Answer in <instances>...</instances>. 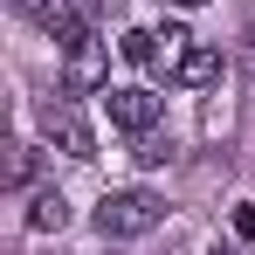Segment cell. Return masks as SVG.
Here are the masks:
<instances>
[{"instance_id":"cell-1","label":"cell","mask_w":255,"mask_h":255,"mask_svg":"<svg viewBox=\"0 0 255 255\" xmlns=\"http://www.w3.org/2000/svg\"><path fill=\"white\" fill-rule=\"evenodd\" d=\"M159 221H166V200H159V193H145V186H118V193H104V200H97V228H104L111 242L152 235Z\"/></svg>"},{"instance_id":"cell-2","label":"cell","mask_w":255,"mask_h":255,"mask_svg":"<svg viewBox=\"0 0 255 255\" xmlns=\"http://www.w3.org/2000/svg\"><path fill=\"white\" fill-rule=\"evenodd\" d=\"M42 131H48V145H62L69 159H97V138H90V125H83V111L69 104V97H48L42 111Z\"/></svg>"},{"instance_id":"cell-3","label":"cell","mask_w":255,"mask_h":255,"mask_svg":"<svg viewBox=\"0 0 255 255\" xmlns=\"http://www.w3.org/2000/svg\"><path fill=\"white\" fill-rule=\"evenodd\" d=\"M104 118L131 138H145V131L159 125V97L152 90H104Z\"/></svg>"},{"instance_id":"cell-4","label":"cell","mask_w":255,"mask_h":255,"mask_svg":"<svg viewBox=\"0 0 255 255\" xmlns=\"http://www.w3.org/2000/svg\"><path fill=\"white\" fill-rule=\"evenodd\" d=\"M35 21H42V35H48V42H62V48L90 42V14L76 7V0H48L42 14H35Z\"/></svg>"},{"instance_id":"cell-5","label":"cell","mask_w":255,"mask_h":255,"mask_svg":"<svg viewBox=\"0 0 255 255\" xmlns=\"http://www.w3.org/2000/svg\"><path fill=\"white\" fill-rule=\"evenodd\" d=\"M62 76H69V90H111V83H104V42H97V35H90V42H76Z\"/></svg>"},{"instance_id":"cell-6","label":"cell","mask_w":255,"mask_h":255,"mask_svg":"<svg viewBox=\"0 0 255 255\" xmlns=\"http://www.w3.org/2000/svg\"><path fill=\"white\" fill-rule=\"evenodd\" d=\"M172 83H186V90L221 83V55H214V48H186V55H179V69H172Z\"/></svg>"},{"instance_id":"cell-7","label":"cell","mask_w":255,"mask_h":255,"mask_svg":"<svg viewBox=\"0 0 255 255\" xmlns=\"http://www.w3.org/2000/svg\"><path fill=\"white\" fill-rule=\"evenodd\" d=\"M62 221H69V200H62L55 186H48V193H35V207H28V228H35V235H55Z\"/></svg>"},{"instance_id":"cell-8","label":"cell","mask_w":255,"mask_h":255,"mask_svg":"<svg viewBox=\"0 0 255 255\" xmlns=\"http://www.w3.org/2000/svg\"><path fill=\"white\" fill-rule=\"evenodd\" d=\"M125 62H159V35H152V28H125Z\"/></svg>"},{"instance_id":"cell-9","label":"cell","mask_w":255,"mask_h":255,"mask_svg":"<svg viewBox=\"0 0 255 255\" xmlns=\"http://www.w3.org/2000/svg\"><path fill=\"white\" fill-rule=\"evenodd\" d=\"M131 159H138V166H166V159H172V145H166V138H152V131H145Z\"/></svg>"},{"instance_id":"cell-10","label":"cell","mask_w":255,"mask_h":255,"mask_svg":"<svg viewBox=\"0 0 255 255\" xmlns=\"http://www.w3.org/2000/svg\"><path fill=\"white\" fill-rule=\"evenodd\" d=\"M35 179V145H14V166H7V186H28Z\"/></svg>"},{"instance_id":"cell-11","label":"cell","mask_w":255,"mask_h":255,"mask_svg":"<svg viewBox=\"0 0 255 255\" xmlns=\"http://www.w3.org/2000/svg\"><path fill=\"white\" fill-rule=\"evenodd\" d=\"M235 235H242V242H255V200H242V207H235Z\"/></svg>"},{"instance_id":"cell-12","label":"cell","mask_w":255,"mask_h":255,"mask_svg":"<svg viewBox=\"0 0 255 255\" xmlns=\"http://www.w3.org/2000/svg\"><path fill=\"white\" fill-rule=\"evenodd\" d=\"M7 7H21V14H42V7H48V0H7Z\"/></svg>"},{"instance_id":"cell-13","label":"cell","mask_w":255,"mask_h":255,"mask_svg":"<svg viewBox=\"0 0 255 255\" xmlns=\"http://www.w3.org/2000/svg\"><path fill=\"white\" fill-rule=\"evenodd\" d=\"M76 7H83V14H97V7H104V0H76Z\"/></svg>"},{"instance_id":"cell-14","label":"cell","mask_w":255,"mask_h":255,"mask_svg":"<svg viewBox=\"0 0 255 255\" xmlns=\"http://www.w3.org/2000/svg\"><path fill=\"white\" fill-rule=\"evenodd\" d=\"M172 7H207V0H172Z\"/></svg>"},{"instance_id":"cell-15","label":"cell","mask_w":255,"mask_h":255,"mask_svg":"<svg viewBox=\"0 0 255 255\" xmlns=\"http://www.w3.org/2000/svg\"><path fill=\"white\" fill-rule=\"evenodd\" d=\"M207 255H242V249H207Z\"/></svg>"},{"instance_id":"cell-16","label":"cell","mask_w":255,"mask_h":255,"mask_svg":"<svg viewBox=\"0 0 255 255\" xmlns=\"http://www.w3.org/2000/svg\"><path fill=\"white\" fill-rule=\"evenodd\" d=\"M249 55H255V35H249Z\"/></svg>"}]
</instances>
